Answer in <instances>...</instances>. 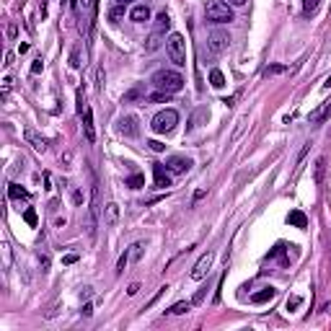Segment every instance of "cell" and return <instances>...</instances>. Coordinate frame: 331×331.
Segmentation results:
<instances>
[{
  "label": "cell",
  "instance_id": "18",
  "mask_svg": "<svg viewBox=\"0 0 331 331\" xmlns=\"http://www.w3.org/2000/svg\"><path fill=\"white\" fill-rule=\"evenodd\" d=\"M168 29H171V16L163 11V13H158V18H155V31H158V34H166Z\"/></svg>",
  "mask_w": 331,
  "mask_h": 331
},
{
  "label": "cell",
  "instance_id": "19",
  "mask_svg": "<svg viewBox=\"0 0 331 331\" xmlns=\"http://www.w3.org/2000/svg\"><path fill=\"white\" fill-rule=\"evenodd\" d=\"M8 197L11 199H29V191L24 187H18V184H8Z\"/></svg>",
  "mask_w": 331,
  "mask_h": 331
},
{
  "label": "cell",
  "instance_id": "26",
  "mask_svg": "<svg viewBox=\"0 0 331 331\" xmlns=\"http://www.w3.org/2000/svg\"><path fill=\"white\" fill-rule=\"evenodd\" d=\"M318 3H321V0H303V13L310 16V13H313L316 8H318Z\"/></svg>",
  "mask_w": 331,
  "mask_h": 331
},
{
  "label": "cell",
  "instance_id": "7",
  "mask_svg": "<svg viewBox=\"0 0 331 331\" xmlns=\"http://www.w3.org/2000/svg\"><path fill=\"white\" fill-rule=\"evenodd\" d=\"M213 261H215V251L202 254V256H199V261H197L194 266H191V274H189V277H191V280H202V277H205V274L210 272Z\"/></svg>",
  "mask_w": 331,
  "mask_h": 331
},
{
  "label": "cell",
  "instance_id": "5",
  "mask_svg": "<svg viewBox=\"0 0 331 331\" xmlns=\"http://www.w3.org/2000/svg\"><path fill=\"white\" fill-rule=\"evenodd\" d=\"M96 225H98V187L94 181V189H91V207H88V236H96Z\"/></svg>",
  "mask_w": 331,
  "mask_h": 331
},
{
  "label": "cell",
  "instance_id": "1",
  "mask_svg": "<svg viewBox=\"0 0 331 331\" xmlns=\"http://www.w3.org/2000/svg\"><path fill=\"white\" fill-rule=\"evenodd\" d=\"M150 83L158 91H166V94H176V91L184 88V78H181V72H176V70H158Z\"/></svg>",
  "mask_w": 331,
  "mask_h": 331
},
{
  "label": "cell",
  "instance_id": "34",
  "mask_svg": "<svg viewBox=\"0 0 331 331\" xmlns=\"http://www.w3.org/2000/svg\"><path fill=\"white\" fill-rule=\"evenodd\" d=\"M3 256H5V266H11V246L3 243Z\"/></svg>",
  "mask_w": 331,
  "mask_h": 331
},
{
  "label": "cell",
  "instance_id": "21",
  "mask_svg": "<svg viewBox=\"0 0 331 331\" xmlns=\"http://www.w3.org/2000/svg\"><path fill=\"white\" fill-rule=\"evenodd\" d=\"M210 86H213V88H223L225 86V75L220 70H213V72H210Z\"/></svg>",
  "mask_w": 331,
  "mask_h": 331
},
{
  "label": "cell",
  "instance_id": "41",
  "mask_svg": "<svg viewBox=\"0 0 331 331\" xmlns=\"http://www.w3.org/2000/svg\"><path fill=\"white\" fill-rule=\"evenodd\" d=\"M137 290H140V284H130V287H127V295H137Z\"/></svg>",
  "mask_w": 331,
  "mask_h": 331
},
{
  "label": "cell",
  "instance_id": "10",
  "mask_svg": "<svg viewBox=\"0 0 331 331\" xmlns=\"http://www.w3.org/2000/svg\"><path fill=\"white\" fill-rule=\"evenodd\" d=\"M153 179H155V187H158V189L171 187V176H168V171H166L161 163H153Z\"/></svg>",
  "mask_w": 331,
  "mask_h": 331
},
{
  "label": "cell",
  "instance_id": "37",
  "mask_svg": "<svg viewBox=\"0 0 331 331\" xmlns=\"http://www.w3.org/2000/svg\"><path fill=\"white\" fill-rule=\"evenodd\" d=\"M148 145H150V148H153V150H155V153H161V150H163V148H166V145H163V142H158V140H150V142H148Z\"/></svg>",
  "mask_w": 331,
  "mask_h": 331
},
{
  "label": "cell",
  "instance_id": "27",
  "mask_svg": "<svg viewBox=\"0 0 331 331\" xmlns=\"http://www.w3.org/2000/svg\"><path fill=\"white\" fill-rule=\"evenodd\" d=\"M24 220H26V223H29L31 228H36V223H39V217H36V210H26V213H24Z\"/></svg>",
  "mask_w": 331,
  "mask_h": 331
},
{
  "label": "cell",
  "instance_id": "29",
  "mask_svg": "<svg viewBox=\"0 0 331 331\" xmlns=\"http://www.w3.org/2000/svg\"><path fill=\"white\" fill-rule=\"evenodd\" d=\"M171 94H166V91H158V94H153V96H145V101H150V104H155V101H168Z\"/></svg>",
  "mask_w": 331,
  "mask_h": 331
},
{
  "label": "cell",
  "instance_id": "8",
  "mask_svg": "<svg viewBox=\"0 0 331 331\" xmlns=\"http://www.w3.org/2000/svg\"><path fill=\"white\" fill-rule=\"evenodd\" d=\"M166 168L171 173H187L191 168V161L184 158V155H173V158H168V163H166Z\"/></svg>",
  "mask_w": 331,
  "mask_h": 331
},
{
  "label": "cell",
  "instance_id": "30",
  "mask_svg": "<svg viewBox=\"0 0 331 331\" xmlns=\"http://www.w3.org/2000/svg\"><path fill=\"white\" fill-rule=\"evenodd\" d=\"M300 303H303V298H298V295H292V298L287 300V310H295V308L300 306Z\"/></svg>",
  "mask_w": 331,
  "mask_h": 331
},
{
  "label": "cell",
  "instance_id": "11",
  "mask_svg": "<svg viewBox=\"0 0 331 331\" xmlns=\"http://www.w3.org/2000/svg\"><path fill=\"white\" fill-rule=\"evenodd\" d=\"M83 132H86V140L88 142H96V130H94V112L86 109L83 112Z\"/></svg>",
  "mask_w": 331,
  "mask_h": 331
},
{
  "label": "cell",
  "instance_id": "35",
  "mask_svg": "<svg viewBox=\"0 0 331 331\" xmlns=\"http://www.w3.org/2000/svg\"><path fill=\"white\" fill-rule=\"evenodd\" d=\"M124 266H127V254H124V256H119V264H117V274H122V272H124Z\"/></svg>",
  "mask_w": 331,
  "mask_h": 331
},
{
  "label": "cell",
  "instance_id": "44",
  "mask_svg": "<svg viewBox=\"0 0 331 331\" xmlns=\"http://www.w3.org/2000/svg\"><path fill=\"white\" fill-rule=\"evenodd\" d=\"M228 3H231V5H246L248 0H228Z\"/></svg>",
  "mask_w": 331,
  "mask_h": 331
},
{
  "label": "cell",
  "instance_id": "25",
  "mask_svg": "<svg viewBox=\"0 0 331 331\" xmlns=\"http://www.w3.org/2000/svg\"><path fill=\"white\" fill-rule=\"evenodd\" d=\"M124 184H127V187H130V189H140L142 184H145V176H140V173H135V176H130V179H127Z\"/></svg>",
  "mask_w": 331,
  "mask_h": 331
},
{
  "label": "cell",
  "instance_id": "28",
  "mask_svg": "<svg viewBox=\"0 0 331 331\" xmlns=\"http://www.w3.org/2000/svg\"><path fill=\"white\" fill-rule=\"evenodd\" d=\"M284 70H287L284 65H269V68L264 70V75H266V78H272V75H280V72H284Z\"/></svg>",
  "mask_w": 331,
  "mask_h": 331
},
{
  "label": "cell",
  "instance_id": "45",
  "mask_svg": "<svg viewBox=\"0 0 331 331\" xmlns=\"http://www.w3.org/2000/svg\"><path fill=\"white\" fill-rule=\"evenodd\" d=\"M65 5H68L70 11H72V8H75V0H65Z\"/></svg>",
  "mask_w": 331,
  "mask_h": 331
},
{
  "label": "cell",
  "instance_id": "13",
  "mask_svg": "<svg viewBox=\"0 0 331 331\" xmlns=\"http://www.w3.org/2000/svg\"><path fill=\"white\" fill-rule=\"evenodd\" d=\"M277 298V290L274 287H264V290H259V292H254L251 295V303H256V306H264V303H269V300H274Z\"/></svg>",
  "mask_w": 331,
  "mask_h": 331
},
{
  "label": "cell",
  "instance_id": "38",
  "mask_svg": "<svg viewBox=\"0 0 331 331\" xmlns=\"http://www.w3.org/2000/svg\"><path fill=\"white\" fill-rule=\"evenodd\" d=\"M70 65H72V68H80V57H78V52H72V57H70Z\"/></svg>",
  "mask_w": 331,
  "mask_h": 331
},
{
  "label": "cell",
  "instance_id": "42",
  "mask_svg": "<svg viewBox=\"0 0 331 331\" xmlns=\"http://www.w3.org/2000/svg\"><path fill=\"white\" fill-rule=\"evenodd\" d=\"M83 8H91V11H96V0H83Z\"/></svg>",
  "mask_w": 331,
  "mask_h": 331
},
{
  "label": "cell",
  "instance_id": "36",
  "mask_svg": "<svg viewBox=\"0 0 331 331\" xmlns=\"http://www.w3.org/2000/svg\"><path fill=\"white\" fill-rule=\"evenodd\" d=\"M137 96H140V88H132L130 94H124V101H135Z\"/></svg>",
  "mask_w": 331,
  "mask_h": 331
},
{
  "label": "cell",
  "instance_id": "23",
  "mask_svg": "<svg viewBox=\"0 0 331 331\" xmlns=\"http://www.w3.org/2000/svg\"><path fill=\"white\" fill-rule=\"evenodd\" d=\"M122 18H124V5L119 3L117 8H112V11H109V21H112V24H119Z\"/></svg>",
  "mask_w": 331,
  "mask_h": 331
},
{
  "label": "cell",
  "instance_id": "17",
  "mask_svg": "<svg viewBox=\"0 0 331 331\" xmlns=\"http://www.w3.org/2000/svg\"><path fill=\"white\" fill-rule=\"evenodd\" d=\"M287 223L295 225V228H306L308 225V217H306V213H300V210H292V213L287 215Z\"/></svg>",
  "mask_w": 331,
  "mask_h": 331
},
{
  "label": "cell",
  "instance_id": "15",
  "mask_svg": "<svg viewBox=\"0 0 331 331\" xmlns=\"http://www.w3.org/2000/svg\"><path fill=\"white\" fill-rule=\"evenodd\" d=\"M130 18L137 24H145V21H150V8L148 5H135L132 11H130Z\"/></svg>",
  "mask_w": 331,
  "mask_h": 331
},
{
  "label": "cell",
  "instance_id": "4",
  "mask_svg": "<svg viewBox=\"0 0 331 331\" xmlns=\"http://www.w3.org/2000/svg\"><path fill=\"white\" fill-rule=\"evenodd\" d=\"M176 124H179V112H176V109H163V112H158L153 117V122H150L153 132H158V135L171 132Z\"/></svg>",
  "mask_w": 331,
  "mask_h": 331
},
{
  "label": "cell",
  "instance_id": "46",
  "mask_svg": "<svg viewBox=\"0 0 331 331\" xmlns=\"http://www.w3.org/2000/svg\"><path fill=\"white\" fill-rule=\"evenodd\" d=\"M324 88H331V75L326 78V83H324Z\"/></svg>",
  "mask_w": 331,
  "mask_h": 331
},
{
  "label": "cell",
  "instance_id": "47",
  "mask_svg": "<svg viewBox=\"0 0 331 331\" xmlns=\"http://www.w3.org/2000/svg\"><path fill=\"white\" fill-rule=\"evenodd\" d=\"M117 3H122V5H127V3H130V0H117Z\"/></svg>",
  "mask_w": 331,
  "mask_h": 331
},
{
  "label": "cell",
  "instance_id": "39",
  "mask_svg": "<svg viewBox=\"0 0 331 331\" xmlns=\"http://www.w3.org/2000/svg\"><path fill=\"white\" fill-rule=\"evenodd\" d=\"M62 261H65V264H75V261H78V254H68Z\"/></svg>",
  "mask_w": 331,
  "mask_h": 331
},
{
  "label": "cell",
  "instance_id": "14",
  "mask_svg": "<svg viewBox=\"0 0 331 331\" xmlns=\"http://www.w3.org/2000/svg\"><path fill=\"white\" fill-rule=\"evenodd\" d=\"M329 117H331V104H324L321 109H316V112L310 114V119H308V122H310V124H324Z\"/></svg>",
  "mask_w": 331,
  "mask_h": 331
},
{
  "label": "cell",
  "instance_id": "20",
  "mask_svg": "<svg viewBox=\"0 0 331 331\" xmlns=\"http://www.w3.org/2000/svg\"><path fill=\"white\" fill-rule=\"evenodd\" d=\"M191 310V303H187V300H181V303H176V306H171L166 313H171V316H179V313H189Z\"/></svg>",
  "mask_w": 331,
  "mask_h": 331
},
{
  "label": "cell",
  "instance_id": "22",
  "mask_svg": "<svg viewBox=\"0 0 331 331\" xmlns=\"http://www.w3.org/2000/svg\"><path fill=\"white\" fill-rule=\"evenodd\" d=\"M324 173H326V158H318L316 161V184L318 187L324 184Z\"/></svg>",
  "mask_w": 331,
  "mask_h": 331
},
{
  "label": "cell",
  "instance_id": "9",
  "mask_svg": "<svg viewBox=\"0 0 331 331\" xmlns=\"http://www.w3.org/2000/svg\"><path fill=\"white\" fill-rule=\"evenodd\" d=\"M24 137H26V142H29L36 153H44V150H47V140H44L42 135H36L31 127H26V130H24Z\"/></svg>",
  "mask_w": 331,
  "mask_h": 331
},
{
  "label": "cell",
  "instance_id": "43",
  "mask_svg": "<svg viewBox=\"0 0 331 331\" xmlns=\"http://www.w3.org/2000/svg\"><path fill=\"white\" fill-rule=\"evenodd\" d=\"M78 114H83V91H78Z\"/></svg>",
  "mask_w": 331,
  "mask_h": 331
},
{
  "label": "cell",
  "instance_id": "2",
  "mask_svg": "<svg viewBox=\"0 0 331 331\" xmlns=\"http://www.w3.org/2000/svg\"><path fill=\"white\" fill-rule=\"evenodd\" d=\"M205 18L210 24H231L233 21V8L225 0H207L205 3Z\"/></svg>",
  "mask_w": 331,
  "mask_h": 331
},
{
  "label": "cell",
  "instance_id": "3",
  "mask_svg": "<svg viewBox=\"0 0 331 331\" xmlns=\"http://www.w3.org/2000/svg\"><path fill=\"white\" fill-rule=\"evenodd\" d=\"M166 52H168V60L176 68L187 65V42H184L181 34H171L168 42H166Z\"/></svg>",
  "mask_w": 331,
  "mask_h": 331
},
{
  "label": "cell",
  "instance_id": "31",
  "mask_svg": "<svg viewBox=\"0 0 331 331\" xmlns=\"http://www.w3.org/2000/svg\"><path fill=\"white\" fill-rule=\"evenodd\" d=\"M202 119H207V109H199V112H197V117H194V122H191V124H194V127H199V122H202Z\"/></svg>",
  "mask_w": 331,
  "mask_h": 331
},
{
  "label": "cell",
  "instance_id": "33",
  "mask_svg": "<svg viewBox=\"0 0 331 331\" xmlns=\"http://www.w3.org/2000/svg\"><path fill=\"white\" fill-rule=\"evenodd\" d=\"M142 256V243H135L132 246V259H140Z\"/></svg>",
  "mask_w": 331,
  "mask_h": 331
},
{
  "label": "cell",
  "instance_id": "16",
  "mask_svg": "<svg viewBox=\"0 0 331 331\" xmlns=\"http://www.w3.org/2000/svg\"><path fill=\"white\" fill-rule=\"evenodd\" d=\"M104 210H106V215H104V225H106V228L117 225V220H119V207L114 205V202H109V205H106Z\"/></svg>",
  "mask_w": 331,
  "mask_h": 331
},
{
  "label": "cell",
  "instance_id": "12",
  "mask_svg": "<svg viewBox=\"0 0 331 331\" xmlns=\"http://www.w3.org/2000/svg\"><path fill=\"white\" fill-rule=\"evenodd\" d=\"M119 132L124 137H135L137 135V119L135 117H122L119 119Z\"/></svg>",
  "mask_w": 331,
  "mask_h": 331
},
{
  "label": "cell",
  "instance_id": "24",
  "mask_svg": "<svg viewBox=\"0 0 331 331\" xmlns=\"http://www.w3.org/2000/svg\"><path fill=\"white\" fill-rule=\"evenodd\" d=\"M161 36H163V34H158V31H153V36H150V39H148V44H145V49H148V52H153V49H158V47H161Z\"/></svg>",
  "mask_w": 331,
  "mask_h": 331
},
{
  "label": "cell",
  "instance_id": "40",
  "mask_svg": "<svg viewBox=\"0 0 331 331\" xmlns=\"http://www.w3.org/2000/svg\"><path fill=\"white\" fill-rule=\"evenodd\" d=\"M80 313H83V316H91V313H94V306H91V303H86V306H83V310H80Z\"/></svg>",
  "mask_w": 331,
  "mask_h": 331
},
{
  "label": "cell",
  "instance_id": "6",
  "mask_svg": "<svg viewBox=\"0 0 331 331\" xmlns=\"http://www.w3.org/2000/svg\"><path fill=\"white\" fill-rule=\"evenodd\" d=\"M228 44H231V36H228V31H213L210 34V54H223L228 49Z\"/></svg>",
  "mask_w": 331,
  "mask_h": 331
},
{
  "label": "cell",
  "instance_id": "32",
  "mask_svg": "<svg viewBox=\"0 0 331 331\" xmlns=\"http://www.w3.org/2000/svg\"><path fill=\"white\" fill-rule=\"evenodd\" d=\"M42 68H44V62H42V57H39V60H34L31 72H34V75H39V72H42Z\"/></svg>",
  "mask_w": 331,
  "mask_h": 331
}]
</instances>
